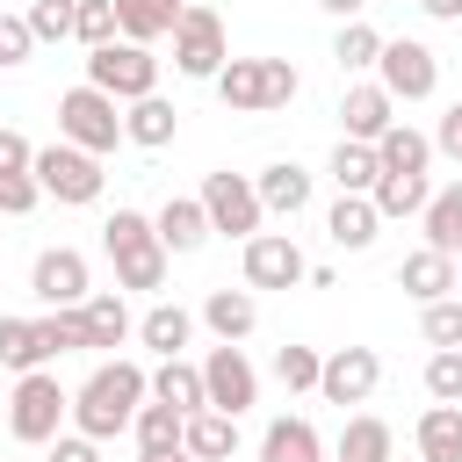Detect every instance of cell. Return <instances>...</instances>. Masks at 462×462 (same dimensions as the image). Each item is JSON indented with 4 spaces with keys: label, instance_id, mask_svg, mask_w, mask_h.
Returning a JSON list of instances; mask_svg holds the SVG:
<instances>
[{
    "label": "cell",
    "instance_id": "4dcf8cb0",
    "mask_svg": "<svg viewBox=\"0 0 462 462\" xmlns=\"http://www.w3.org/2000/svg\"><path fill=\"white\" fill-rule=\"evenodd\" d=\"M332 180H339V195H368V188L383 180V159H375V144H361V137H339V152H332Z\"/></svg>",
    "mask_w": 462,
    "mask_h": 462
},
{
    "label": "cell",
    "instance_id": "8d00e7d4",
    "mask_svg": "<svg viewBox=\"0 0 462 462\" xmlns=\"http://www.w3.org/2000/svg\"><path fill=\"white\" fill-rule=\"evenodd\" d=\"M318 375H325V354L318 346H282L274 354V383L296 397V390H318Z\"/></svg>",
    "mask_w": 462,
    "mask_h": 462
},
{
    "label": "cell",
    "instance_id": "5b68a950",
    "mask_svg": "<svg viewBox=\"0 0 462 462\" xmlns=\"http://www.w3.org/2000/svg\"><path fill=\"white\" fill-rule=\"evenodd\" d=\"M58 137L65 144H79V152H116L123 144V101L116 94H101V87H72V94H58Z\"/></svg>",
    "mask_w": 462,
    "mask_h": 462
},
{
    "label": "cell",
    "instance_id": "1f68e13d",
    "mask_svg": "<svg viewBox=\"0 0 462 462\" xmlns=\"http://www.w3.org/2000/svg\"><path fill=\"white\" fill-rule=\"evenodd\" d=\"M79 318H87V346H123V339L137 332V318H130L123 296H87Z\"/></svg>",
    "mask_w": 462,
    "mask_h": 462
},
{
    "label": "cell",
    "instance_id": "44dd1931",
    "mask_svg": "<svg viewBox=\"0 0 462 462\" xmlns=\"http://www.w3.org/2000/svg\"><path fill=\"white\" fill-rule=\"evenodd\" d=\"M202 325H209L217 339H231V346H238V339L260 325V303H253V289H209V296H202Z\"/></svg>",
    "mask_w": 462,
    "mask_h": 462
},
{
    "label": "cell",
    "instance_id": "277c9868",
    "mask_svg": "<svg viewBox=\"0 0 462 462\" xmlns=\"http://www.w3.org/2000/svg\"><path fill=\"white\" fill-rule=\"evenodd\" d=\"M65 419H72V390H65L51 368H29V375L14 383V397H7V433H14L22 448H51V440L65 433Z\"/></svg>",
    "mask_w": 462,
    "mask_h": 462
},
{
    "label": "cell",
    "instance_id": "d4e9b609",
    "mask_svg": "<svg viewBox=\"0 0 462 462\" xmlns=\"http://www.w3.org/2000/svg\"><path fill=\"white\" fill-rule=\"evenodd\" d=\"M260 462H325V440L310 419H274L260 433Z\"/></svg>",
    "mask_w": 462,
    "mask_h": 462
},
{
    "label": "cell",
    "instance_id": "30bf717a",
    "mask_svg": "<svg viewBox=\"0 0 462 462\" xmlns=\"http://www.w3.org/2000/svg\"><path fill=\"white\" fill-rule=\"evenodd\" d=\"M375 79L390 87V101H426L440 87V58L419 43V36H383V58H375Z\"/></svg>",
    "mask_w": 462,
    "mask_h": 462
},
{
    "label": "cell",
    "instance_id": "9a60e30c",
    "mask_svg": "<svg viewBox=\"0 0 462 462\" xmlns=\"http://www.w3.org/2000/svg\"><path fill=\"white\" fill-rule=\"evenodd\" d=\"M397 289H404L411 303H440L448 289H462V274H455V253H440V245H419V253H404V267H397Z\"/></svg>",
    "mask_w": 462,
    "mask_h": 462
},
{
    "label": "cell",
    "instance_id": "ffe728a7",
    "mask_svg": "<svg viewBox=\"0 0 462 462\" xmlns=\"http://www.w3.org/2000/svg\"><path fill=\"white\" fill-rule=\"evenodd\" d=\"M152 224H159V245H166V253H195V245L209 238V209H202V195H173Z\"/></svg>",
    "mask_w": 462,
    "mask_h": 462
},
{
    "label": "cell",
    "instance_id": "603a6c76",
    "mask_svg": "<svg viewBox=\"0 0 462 462\" xmlns=\"http://www.w3.org/2000/svg\"><path fill=\"white\" fill-rule=\"evenodd\" d=\"M332 462H397V433L375 419V411H354L339 426V455Z\"/></svg>",
    "mask_w": 462,
    "mask_h": 462
},
{
    "label": "cell",
    "instance_id": "74e56055",
    "mask_svg": "<svg viewBox=\"0 0 462 462\" xmlns=\"http://www.w3.org/2000/svg\"><path fill=\"white\" fill-rule=\"evenodd\" d=\"M36 332H43L51 361H58V354H87V318H79V303H72V310H51V318H36Z\"/></svg>",
    "mask_w": 462,
    "mask_h": 462
},
{
    "label": "cell",
    "instance_id": "9c48e42d",
    "mask_svg": "<svg viewBox=\"0 0 462 462\" xmlns=\"http://www.w3.org/2000/svg\"><path fill=\"white\" fill-rule=\"evenodd\" d=\"M202 209H209V231H224V238H253L260 231V188L245 180V173H231V166H217V173H202Z\"/></svg>",
    "mask_w": 462,
    "mask_h": 462
},
{
    "label": "cell",
    "instance_id": "8992f818",
    "mask_svg": "<svg viewBox=\"0 0 462 462\" xmlns=\"http://www.w3.org/2000/svg\"><path fill=\"white\" fill-rule=\"evenodd\" d=\"M173 65L188 79H217L231 65V36H224V14L209 0H188L180 7V22H173Z\"/></svg>",
    "mask_w": 462,
    "mask_h": 462
},
{
    "label": "cell",
    "instance_id": "6da1fadb",
    "mask_svg": "<svg viewBox=\"0 0 462 462\" xmlns=\"http://www.w3.org/2000/svg\"><path fill=\"white\" fill-rule=\"evenodd\" d=\"M144 397H152V375H144L137 361H101V368L72 390V426L94 433V440H116V433H130V419H137Z\"/></svg>",
    "mask_w": 462,
    "mask_h": 462
},
{
    "label": "cell",
    "instance_id": "4fadbf2b",
    "mask_svg": "<svg viewBox=\"0 0 462 462\" xmlns=\"http://www.w3.org/2000/svg\"><path fill=\"white\" fill-rule=\"evenodd\" d=\"M202 390H209V404L217 411H253L260 404V375H253V361H245V346H231V339H217L209 346V361H202Z\"/></svg>",
    "mask_w": 462,
    "mask_h": 462
},
{
    "label": "cell",
    "instance_id": "d590c367",
    "mask_svg": "<svg viewBox=\"0 0 462 462\" xmlns=\"http://www.w3.org/2000/svg\"><path fill=\"white\" fill-rule=\"evenodd\" d=\"M332 58H339V72H368V65L383 58V29H368L361 14H354V22H339V36H332Z\"/></svg>",
    "mask_w": 462,
    "mask_h": 462
},
{
    "label": "cell",
    "instance_id": "681fc988",
    "mask_svg": "<svg viewBox=\"0 0 462 462\" xmlns=\"http://www.w3.org/2000/svg\"><path fill=\"white\" fill-rule=\"evenodd\" d=\"M318 7H325V14H339V22H354V14L368 7V0H318Z\"/></svg>",
    "mask_w": 462,
    "mask_h": 462
},
{
    "label": "cell",
    "instance_id": "ac0fdd59",
    "mask_svg": "<svg viewBox=\"0 0 462 462\" xmlns=\"http://www.w3.org/2000/svg\"><path fill=\"white\" fill-rule=\"evenodd\" d=\"M253 188H260V209H267V217H296V209H310V173H303L296 159L260 166V173H253Z\"/></svg>",
    "mask_w": 462,
    "mask_h": 462
},
{
    "label": "cell",
    "instance_id": "7a4b0ae2",
    "mask_svg": "<svg viewBox=\"0 0 462 462\" xmlns=\"http://www.w3.org/2000/svg\"><path fill=\"white\" fill-rule=\"evenodd\" d=\"M296 65L289 58H231L224 72H217V101L231 108V116H267V108H289L296 101Z\"/></svg>",
    "mask_w": 462,
    "mask_h": 462
},
{
    "label": "cell",
    "instance_id": "8fae6325",
    "mask_svg": "<svg viewBox=\"0 0 462 462\" xmlns=\"http://www.w3.org/2000/svg\"><path fill=\"white\" fill-rule=\"evenodd\" d=\"M310 282V260L289 231H253L245 238V289H296Z\"/></svg>",
    "mask_w": 462,
    "mask_h": 462
},
{
    "label": "cell",
    "instance_id": "7c38bea8",
    "mask_svg": "<svg viewBox=\"0 0 462 462\" xmlns=\"http://www.w3.org/2000/svg\"><path fill=\"white\" fill-rule=\"evenodd\" d=\"M29 296L51 303V310L87 303V296H94V282H87V253H72V245H43L36 267H29Z\"/></svg>",
    "mask_w": 462,
    "mask_h": 462
},
{
    "label": "cell",
    "instance_id": "3957f363",
    "mask_svg": "<svg viewBox=\"0 0 462 462\" xmlns=\"http://www.w3.org/2000/svg\"><path fill=\"white\" fill-rule=\"evenodd\" d=\"M101 245H108L123 289H166V245H159V224L144 209H116L101 224Z\"/></svg>",
    "mask_w": 462,
    "mask_h": 462
},
{
    "label": "cell",
    "instance_id": "2e32d148",
    "mask_svg": "<svg viewBox=\"0 0 462 462\" xmlns=\"http://www.w3.org/2000/svg\"><path fill=\"white\" fill-rule=\"evenodd\" d=\"M397 101H390V87L383 79H361V87H346V101H339V123H346V137H361V144H375L397 116H390Z\"/></svg>",
    "mask_w": 462,
    "mask_h": 462
},
{
    "label": "cell",
    "instance_id": "ee69618b",
    "mask_svg": "<svg viewBox=\"0 0 462 462\" xmlns=\"http://www.w3.org/2000/svg\"><path fill=\"white\" fill-rule=\"evenodd\" d=\"M36 202H43V180L36 173H0V209L7 217H29Z\"/></svg>",
    "mask_w": 462,
    "mask_h": 462
},
{
    "label": "cell",
    "instance_id": "484cf974",
    "mask_svg": "<svg viewBox=\"0 0 462 462\" xmlns=\"http://www.w3.org/2000/svg\"><path fill=\"white\" fill-rule=\"evenodd\" d=\"M180 7H188V0H116V29H123L130 43H159V36H173Z\"/></svg>",
    "mask_w": 462,
    "mask_h": 462
},
{
    "label": "cell",
    "instance_id": "5bb4252c",
    "mask_svg": "<svg viewBox=\"0 0 462 462\" xmlns=\"http://www.w3.org/2000/svg\"><path fill=\"white\" fill-rule=\"evenodd\" d=\"M375 383H383L375 346H332V354H325V375H318V397L346 411V404H368V397H375Z\"/></svg>",
    "mask_w": 462,
    "mask_h": 462
},
{
    "label": "cell",
    "instance_id": "e575fe53",
    "mask_svg": "<svg viewBox=\"0 0 462 462\" xmlns=\"http://www.w3.org/2000/svg\"><path fill=\"white\" fill-rule=\"evenodd\" d=\"M419 224H426V245L455 253V245H462V180H448V188L419 209Z\"/></svg>",
    "mask_w": 462,
    "mask_h": 462
},
{
    "label": "cell",
    "instance_id": "f907efd6",
    "mask_svg": "<svg viewBox=\"0 0 462 462\" xmlns=\"http://www.w3.org/2000/svg\"><path fill=\"white\" fill-rule=\"evenodd\" d=\"M137 462H202V455H188V448H166V455H137Z\"/></svg>",
    "mask_w": 462,
    "mask_h": 462
},
{
    "label": "cell",
    "instance_id": "f6af8a7d",
    "mask_svg": "<svg viewBox=\"0 0 462 462\" xmlns=\"http://www.w3.org/2000/svg\"><path fill=\"white\" fill-rule=\"evenodd\" d=\"M51 462H101V440L94 433H58L51 440Z\"/></svg>",
    "mask_w": 462,
    "mask_h": 462
},
{
    "label": "cell",
    "instance_id": "b9f144b4",
    "mask_svg": "<svg viewBox=\"0 0 462 462\" xmlns=\"http://www.w3.org/2000/svg\"><path fill=\"white\" fill-rule=\"evenodd\" d=\"M29 51H36V29H29V14H7V7H0V72L29 65Z\"/></svg>",
    "mask_w": 462,
    "mask_h": 462
},
{
    "label": "cell",
    "instance_id": "816d5d0a",
    "mask_svg": "<svg viewBox=\"0 0 462 462\" xmlns=\"http://www.w3.org/2000/svg\"><path fill=\"white\" fill-rule=\"evenodd\" d=\"M455 274H462V245H455Z\"/></svg>",
    "mask_w": 462,
    "mask_h": 462
},
{
    "label": "cell",
    "instance_id": "4316f807",
    "mask_svg": "<svg viewBox=\"0 0 462 462\" xmlns=\"http://www.w3.org/2000/svg\"><path fill=\"white\" fill-rule=\"evenodd\" d=\"M375 159H383V173H426V166H433V137L411 130V123H390V130L375 137Z\"/></svg>",
    "mask_w": 462,
    "mask_h": 462
},
{
    "label": "cell",
    "instance_id": "836d02e7",
    "mask_svg": "<svg viewBox=\"0 0 462 462\" xmlns=\"http://www.w3.org/2000/svg\"><path fill=\"white\" fill-rule=\"evenodd\" d=\"M368 195H375V209H383V224H390V217H419V209L433 202V188H426V173H383V180H375Z\"/></svg>",
    "mask_w": 462,
    "mask_h": 462
},
{
    "label": "cell",
    "instance_id": "52a82bcc",
    "mask_svg": "<svg viewBox=\"0 0 462 462\" xmlns=\"http://www.w3.org/2000/svg\"><path fill=\"white\" fill-rule=\"evenodd\" d=\"M87 87H101V94H116V101H144V94H159V58H152V43L116 36V43L87 51Z\"/></svg>",
    "mask_w": 462,
    "mask_h": 462
},
{
    "label": "cell",
    "instance_id": "d6986e66",
    "mask_svg": "<svg viewBox=\"0 0 462 462\" xmlns=\"http://www.w3.org/2000/svg\"><path fill=\"white\" fill-rule=\"evenodd\" d=\"M173 130H180V108H173L166 94H144V101H123V137H130V144H144V152H159V144H173Z\"/></svg>",
    "mask_w": 462,
    "mask_h": 462
},
{
    "label": "cell",
    "instance_id": "f546056e",
    "mask_svg": "<svg viewBox=\"0 0 462 462\" xmlns=\"http://www.w3.org/2000/svg\"><path fill=\"white\" fill-rule=\"evenodd\" d=\"M130 433H137V455H166V448H180L188 440V419L173 411V404H137V419H130Z\"/></svg>",
    "mask_w": 462,
    "mask_h": 462
},
{
    "label": "cell",
    "instance_id": "cb8c5ba5",
    "mask_svg": "<svg viewBox=\"0 0 462 462\" xmlns=\"http://www.w3.org/2000/svg\"><path fill=\"white\" fill-rule=\"evenodd\" d=\"M152 397H159V404H173V411H180V419H188V411H202V404H209V390H202V368H195V361H180V354H173V361H159V368H152Z\"/></svg>",
    "mask_w": 462,
    "mask_h": 462
},
{
    "label": "cell",
    "instance_id": "c3c4849f",
    "mask_svg": "<svg viewBox=\"0 0 462 462\" xmlns=\"http://www.w3.org/2000/svg\"><path fill=\"white\" fill-rule=\"evenodd\" d=\"M419 7H426L433 22H462V0H419Z\"/></svg>",
    "mask_w": 462,
    "mask_h": 462
},
{
    "label": "cell",
    "instance_id": "83f0119b",
    "mask_svg": "<svg viewBox=\"0 0 462 462\" xmlns=\"http://www.w3.org/2000/svg\"><path fill=\"white\" fill-rule=\"evenodd\" d=\"M137 339H144V346H152L159 361H173V354H180V346L195 339V318H188L180 303H152V310L137 318Z\"/></svg>",
    "mask_w": 462,
    "mask_h": 462
},
{
    "label": "cell",
    "instance_id": "f1b7e54d",
    "mask_svg": "<svg viewBox=\"0 0 462 462\" xmlns=\"http://www.w3.org/2000/svg\"><path fill=\"white\" fill-rule=\"evenodd\" d=\"M419 462H462V404H426V419H419Z\"/></svg>",
    "mask_w": 462,
    "mask_h": 462
},
{
    "label": "cell",
    "instance_id": "60d3db41",
    "mask_svg": "<svg viewBox=\"0 0 462 462\" xmlns=\"http://www.w3.org/2000/svg\"><path fill=\"white\" fill-rule=\"evenodd\" d=\"M72 22H79V0H36V7H29L36 43H65V36H72Z\"/></svg>",
    "mask_w": 462,
    "mask_h": 462
},
{
    "label": "cell",
    "instance_id": "e0dca14e",
    "mask_svg": "<svg viewBox=\"0 0 462 462\" xmlns=\"http://www.w3.org/2000/svg\"><path fill=\"white\" fill-rule=\"evenodd\" d=\"M375 231H383L375 195H339V202H332V217H325V238H332L339 253H368V245H375Z\"/></svg>",
    "mask_w": 462,
    "mask_h": 462
},
{
    "label": "cell",
    "instance_id": "ba28073f",
    "mask_svg": "<svg viewBox=\"0 0 462 462\" xmlns=\"http://www.w3.org/2000/svg\"><path fill=\"white\" fill-rule=\"evenodd\" d=\"M36 180H43V195H58V202H72V209H87V202H101V188H108V173H101V159L94 152H79V144H43L36 152V166H29Z\"/></svg>",
    "mask_w": 462,
    "mask_h": 462
},
{
    "label": "cell",
    "instance_id": "d6a6232c",
    "mask_svg": "<svg viewBox=\"0 0 462 462\" xmlns=\"http://www.w3.org/2000/svg\"><path fill=\"white\" fill-rule=\"evenodd\" d=\"M43 361H51V346H43L36 318H0V368L29 375V368H43Z\"/></svg>",
    "mask_w": 462,
    "mask_h": 462
},
{
    "label": "cell",
    "instance_id": "ab89813d",
    "mask_svg": "<svg viewBox=\"0 0 462 462\" xmlns=\"http://www.w3.org/2000/svg\"><path fill=\"white\" fill-rule=\"evenodd\" d=\"M123 29H116V0H79V22H72V43H87V51H101V43H116Z\"/></svg>",
    "mask_w": 462,
    "mask_h": 462
},
{
    "label": "cell",
    "instance_id": "7dc6e473",
    "mask_svg": "<svg viewBox=\"0 0 462 462\" xmlns=\"http://www.w3.org/2000/svg\"><path fill=\"white\" fill-rule=\"evenodd\" d=\"M433 152H448V159H462V101L440 116V130H433Z\"/></svg>",
    "mask_w": 462,
    "mask_h": 462
},
{
    "label": "cell",
    "instance_id": "7402d4cb",
    "mask_svg": "<svg viewBox=\"0 0 462 462\" xmlns=\"http://www.w3.org/2000/svg\"><path fill=\"white\" fill-rule=\"evenodd\" d=\"M180 448L202 455V462H231V455H238V419L217 411V404H202V411H188V440H180Z\"/></svg>",
    "mask_w": 462,
    "mask_h": 462
},
{
    "label": "cell",
    "instance_id": "7bdbcfd3",
    "mask_svg": "<svg viewBox=\"0 0 462 462\" xmlns=\"http://www.w3.org/2000/svg\"><path fill=\"white\" fill-rule=\"evenodd\" d=\"M426 346H462V303L455 296H440V303H426Z\"/></svg>",
    "mask_w": 462,
    "mask_h": 462
},
{
    "label": "cell",
    "instance_id": "f35d334b",
    "mask_svg": "<svg viewBox=\"0 0 462 462\" xmlns=\"http://www.w3.org/2000/svg\"><path fill=\"white\" fill-rule=\"evenodd\" d=\"M426 397H433V404H462V346H433V361H426Z\"/></svg>",
    "mask_w": 462,
    "mask_h": 462
},
{
    "label": "cell",
    "instance_id": "bcb514c9",
    "mask_svg": "<svg viewBox=\"0 0 462 462\" xmlns=\"http://www.w3.org/2000/svg\"><path fill=\"white\" fill-rule=\"evenodd\" d=\"M36 166V144L22 130H0V173H29Z\"/></svg>",
    "mask_w": 462,
    "mask_h": 462
}]
</instances>
